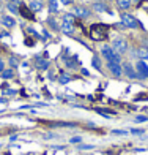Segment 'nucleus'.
I'll list each match as a JSON object with an SVG mask.
<instances>
[{"instance_id":"f257e3e1","label":"nucleus","mask_w":148,"mask_h":155,"mask_svg":"<svg viewBox=\"0 0 148 155\" xmlns=\"http://www.w3.org/2000/svg\"><path fill=\"white\" fill-rule=\"evenodd\" d=\"M109 29L110 27L107 24H91L88 33H90L91 40L104 41V40H107V37H109Z\"/></svg>"},{"instance_id":"f03ea898","label":"nucleus","mask_w":148,"mask_h":155,"mask_svg":"<svg viewBox=\"0 0 148 155\" xmlns=\"http://www.w3.org/2000/svg\"><path fill=\"white\" fill-rule=\"evenodd\" d=\"M101 55L107 60V62H117V63H121V55L117 54L114 51V48L109 46V45H104L101 48Z\"/></svg>"},{"instance_id":"7ed1b4c3","label":"nucleus","mask_w":148,"mask_h":155,"mask_svg":"<svg viewBox=\"0 0 148 155\" xmlns=\"http://www.w3.org/2000/svg\"><path fill=\"white\" fill-rule=\"evenodd\" d=\"M121 24L124 27H128V29H137V27H140L139 21L134 18L132 15H129V13H121Z\"/></svg>"},{"instance_id":"20e7f679","label":"nucleus","mask_w":148,"mask_h":155,"mask_svg":"<svg viewBox=\"0 0 148 155\" xmlns=\"http://www.w3.org/2000/svg\"><path fill=\"white\" fill-rule=\"evenodd\" d=\"M112 48H114V51L120 55H123L128 52V41H126L124 38H115L114 41H112Z\"/></svg>"},{"instance_id":"39448f33","label":"nucleus","mask_w":148,"mask_h":155,"mask_svg":"<svg viewBox=\"0 0 148 155\" xmlns=\"http://www.w3.org/2000/svg\"><path fill=\"white\" fill-rule=\"evenodd\" d=\"M123 71H124V74L128 76L129 79H142V76L137 73V70H134L132 65H131V63H128V62L123 65Z\"/></svg>"},{"instance_id":"423d86ee","label":"nucleus","mask_w":148,"mask_h":155,"mask_svg":"<svg viewBox=\"0 0 148 155\" xmlns=\"http://www.w3.org/2000/svg\"><path fill=\"white\" fill-rule=\"evenodd\" d=\"M107 68H109L110 74H114L115 78H120V76L123 74V67H121V63H117V62H107Z\"/></svg>"},{"instance_id":"0eeeda50","label":"nucleus","mask_w":148,"mask_h":155,"mask_svg":"<svg viewBox=\"0 0 148 155\" xmlns=\"http://www.w3.org/2000/svg\"><path fill=\"white\" fill-rule=\"evenodd\" d=\"M61 32L65 35H71L74 33V22L73 21H66V19H61Z\"/></svg>"},{"instance_id":"6e6552de","label":"nucleus","mask_w":148,"mask_h":155,"mask_svg":"<svg viewBox=\"0 0 148 155\" xmlns=\"http://www.w3.org/2000/svg\"><path fill=\"white\" fill-rule=\"evenodd\" d=\"M136 70H137V73L142 76V79H148V67H146V63L143 60H139L137 62Z\"/></svg>"},{"instance_id":"1a4fd4ad","label":"nucleus","mask_w":148,"mask_h":155,"mask_svg":"<svg viewBox=\"0 0 148 155\" xmlns=\"http://www.w3.org/2000/svg\"><path fill=\"white\" fill-rule=\"evenodd\" d=\"M19 15L25 18V19H29V21H33L35 19V15H33V11L29 8V6H25V5H19Z\"/></svg>"},{"instance_id":"9d476101","label":"nucleus","mask_w":148,"mask_h":155,"mask_svg":"<svg viewBox=\"0 0 148 155\" xmlns=\"http://www.w3.org/2000/svg\"><path fill=\"white\" fill-rule=\"evenodd\" d=\"M73 15L77 16V18H80V19H87V18L90 16V11H88L87 8H83V6H76Z\"/></svg>"},{"instance_id":"9b49d317","label":"nucleus","mask_w":148,"mask_h":155,"mask_svg":"<svg viewBox=\"0 0 148 155\" xmlns=\"http://www.w3.org/2000/svg\"><path fill=\"white\" fill-rule=\"evenodd\" d=\"M93 10H95L96 13H109V15H112L110 8H109L105 3H102V2H95V3H93Z\"/></svg>"},{"instance_id":"f8f14e48","label":"nucleus","mask_w":148,"mask_h":155,"mask_svg":"<svg viewBox=\"0 0 148 155\" xmlns=\"http://www.w3.org/2000/svg\"><path fill=\"white\" fill-rule=\"evenodd\" d=\"M29 8H30L33 13L41 11V10H43V2H41V0H32V2L29 3Z\"/></svg>"},{"instance_id":"ddd939ff","label":"nucleus","mask_w":148,"mask_h":155,"mask_svg":"<svg viewBox=\"0 0 148 155\" xmlns=\"http://www.w3.org/2000/svg\"><path fill=\"white\" fill-rule=\"evenodd\" d=\"M131 0H117V6L120 10H129V6H131Z\"/></svg>"},{"instance_id":"4468645a","label":"nucleus","mask_w":148,"mask_h":155,"mask_svg":"<svg viewBox=\"0 0 148 155\" xmlns=\"http://www.w3.org/2000/svg\"><path fill=\"white\" fill-rule=\"evenodd\" d=\"M2 24H3L5 27H10V29H11V27H14L16 21L13 19V18H10V16H3V18H2Z\"/></svg>"},{"instance_id":"2eb2a0df","label":"nucleus","mask_w":148,"mask_h":155,"mask_svg":"<svg viewBox=\"0 0 148 155\" xmlns=\"http://www.w3.org/2000/svg\"><path fill=\"white\" fill-rule=\"evenodd\" d=\"M35 63H36V67L39 68V70H47L49 68V60H44V59H36L35 60Z\"/></svg>"},{"instance_id":"dca6fc26","label":"nucleus","mask_w":148,"mask_h":155,"mask_svg":"<svg viewBox=\"0 0 148 155\" xmlns=\"http://www.w3.org/2000/svg\"><path fill=\"white\" fill-rule=\"evenodd\" d=\"M137 55L140 59H146L148 60V48L146 46H142V48H139V51H137Z\"/></svg>"},{"instance_id":"f3484780","label":"nucleus","mask_w":148,"mask_h":155,"mask_svg":"<svg viewBox=\"0 0 148 155\" xmlns=\"http://www.w3.org/2000/svg\"><path fill=\"white\" fill-rule=\"evenodd\" d=\"M57 11H58L57 0H49V13H57Z\"/></svg>"},{"instance_id":"a211bd4d","label":"nucleus","mask_w":148,"mask_h":155,"mask_svg":"<svg viewBox=\"0 0 148 155\" xmlns=\"http://www.w3.org/2000/svg\"><path fill=\"white\" fill-rule=\"evenodd\" d=\"M0 76H2L3 79H11V78L14 76V73H13V70L10 68V70H3V71H2V74H0Z\"/></svg>"},{"instance_id":"6ab92c4d","label":"nucleus","mask_w":148,"mask_h":155,"mask_svg":"<svg viewBox=\"0 0 148 155\" xmlns=\"http://www.w3.org/2000/svg\"><path fill=\"white\" fill-rule=\"evenodd\" d=\"M69 81H71V78H69V76H66L65 73L61 71V76H60V84H68Z\"/></svg>"},{"instance_id":"aec40b11","label":"nucleus","mask_w":148,"mask_h":155,"mask_svg":"<svg viewBox=\"0 0 148 155\" xmlns=\"http://www.w3.org/2000/svg\"><path fill=\"white\" fill-rule=\"evenodd\" d=\"M91 63H93V67H95L96 70H101V60L98 59L96 55H95V57H93V60H91Z\"/></svg>"},{"instance_id":"412c9836","label":"nucleus","mask_w":148,"mask_h":155,"mask_svg":"<svg viewBox=\"0 0 148 155\" xmlns=\"http://www.w3.org/2000/svg\"><path fill=\"white\" fill-rule=\"evenodd\" d=\"M146 120H148L146 116H137L136 119H134V122H136V124H142V122H146Z\"/></svg>"},{"instance_id":"4be33fe9","label":"nucleus","mask_w":148,"mask_h":155,"mask_svg":"<svg viewBox=\"0 0 148 155\" xmlns=\"http://www.w3.org/2000/svg\"><path fill=\"white\" fill-rule=\"evenodd\" d=\"M8 10L11 13H19V6H16L14 3H8Z\"/></svg>"},{"instance_id":"5701e85b","label":"nucleus","mask_w":148,"mask_h":155,"mask_svg":"<svg viewBox=\"0 0 148 155\" xmlns=\"http://www.w3.org/2000/svg\"><path fill=\"white\" fill-rule=\"evenodd\" d=\"M112 133L114 135H128V131H124V130H112Z\"/></svg>"},{"instance_id":"b1692460","label":"nucleus","mask_w":148,"mask_h":155,"mask_svg":"<svg viewBox=\"0 0 148 155\" xmlns=\"http://www.w3.org/2000/svg\"><path fill=\"white\" fill-rule=\"evenodd\" d=\"M25 45H27V46H29V48H32V46L35 45V41H33L32 38H25Z\"/></svg>"},{"instance_id":"393cba45","label":"nucleus","mask_w":148,"mask_h":155,"mask_svg":"<svg viewBox=\"0 0 148 155\" xmlns=\"http://www.w3.org/2000/svg\"><path fill=\"white\" fill-rule=\"evenodd\" d=\"M131 133H132V135H142L143 130H136V128H134V130H131Z\"/></svg>"},{"instance_id":"a878e982","label":"nucleus","mask_w":148,"mask_h":155,"mask_svg":"<svg viewBox=\"0 0 148 155\" xmlns=\"http://www.w3.org/2000/svg\"><path fill=\"white\" fill-rule=\"evenodd\" d=\"M10 65H11V67H17V62H16V59H10Z\"/></svg>"},{"instance_id":"bb28decb","label":"nucleus","mask_w":148,"mask_h":155,"mask_svg":"<svg viewBox=\"0 0 148 155\" xmlns=\"http://www.w3.org/2000/svg\"><path fill=\"white\" fill-rule=\"evenodd\" d=\"M80 141H82L80 138H71V143H73V144H74V143H80Z\"/></svg>"},{"instance_id":"cd10ccee","label":"nucleus","mask_w":148,"mask_h":155,"mask_svg":"<svg viewBox=\"0 0 148 155\" xmlns=\"http://www.w3.org/2000/svg\"><path fill=\"white\" fill-rule=\"evenodd\" d=\"M60 2H61L63 5H69V3H71V2H73V0H60Z\"/></svg>"},{"instance_id":"c85d7f7f","label":"nucleus","mask_w":148,"mask_h":155,"mask_svg":"<svg viewBox=\"0 0 148 155\" xmlns=\"http://www.w3.org/2000/svg\"><path fill=\"white\" fill-rule=\"evenodd\" d=\"M93 146H79V149H91Z\"/></svg>"},{"instance_id":"c756f323","label":"nucleus","mask_w":148,"mask_h":155,"mask_svg":"<svg viewBox=\"0 0 148 155\" xmlns=\"http://www.w3.org/2000/svg\"><path fill=\"white\" fill-rule=\"evenodd\" d=\"M2 71H3V63L0 62V74H2Z\"/></svg>"},{"instance_id":"7c9ffc66","label":"nucleus","mask_w":148,"mask_h":155,"mask_svg":"<svg viewBox=\"0 0 148 155\" xmlns=\"http://www.w3.org/2000/svg\"><path fill=\"white\" fill-rule=\"evenodd\" d=\"M131 2H134V3H139V2H140V0H131Z\"/></svg>"}]
</instances>
